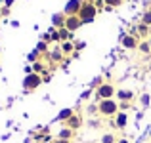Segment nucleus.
I'll return each instance as SVG.
<instances>
[{
    "label": "nucleus",
    "mask_w": 151,
    "mask_h": 143,
    "mask_svg": "<svg viewBox=\"0 0 151 143\" xmlns=\"http://www.w3.org/2000/svg\"><path fill=\"white\" fill-rule=\"evenodd\" d=\"M119 101L117 99H101V101H98V113L101 114L103 118H115L119 113Z\"/></svg>",
    "instance_id": "1"
},
{
    "label": "nucleus",
    "mask_w": 151,
    "mask_h": 143,
    "mask_svg": "<svg viewBox=\"0 0 151 143\" xmlns=\"http://www.w3.org/2000/svg\"><path fill=\"white\" fill-rule=\"evenodd\" d=\"M98 8H96V4H92V2H82V6H81V11H78V17H81V21H82V25L84 23H92L94 19H96V15H98Z\"/></svg>",
    "instance_id": "2"
},
{
    "label": "nucleus",
    "mask_w": 151,
    "mask_h": 143,
    "mask_svg": "<svg viewBox=\"0 0 151 143\" xmlns=\"http://www.w3.org/2000/svg\"><path fill=\"white\" fill-rule=\"evenodd\" d=\"M42 84H44L42 74H37V73L25 74V78H23V90H25V92H35V90L40 88Z\"/></svg>",
    "instance_id": "3"
},
{
    "label": "nucleus",
    "mask_w": 151,
    "mask_h": 143,
    "mask_svg": "<svg viewBox=\"0 0 151 143\" xmlns=\"http://www.w3.org/2000/svg\"><path fill=\"white\" fill-rule=\"evenodd\" d=\"M115 95H117V88H115L111 82H103V84L100 86V88L96 90V97L100 99H113Z\"/></svg>",
    "instance_id": "4"
},
{
    "label": "nucleus",
    "mask_w": 151,
    "mask_h": 143,
    "mask_svg": "<svg viewBox=\"0 0 151 143\" xmlns=\"http://www.w3.org/2000/svg\"><path fill=\"white\" fill-rule=\"evenodd\" d=\"M121 46L124 48V50H138V46H140V38H138L136 34L124 33V34H121Z\"/></svg>",
    "instance_id": "5"
},
{
    "label": "nucleus",
    "mask_w": 151,
    "mask_h": 143,
    "mask_svg": "<svg viewBox=\"0 0 151 143\" xmlns=\"http://www.w3.org/2000/svg\"><path fill=\"white\" fill-rule=\"evenodd\" d=\"M81 27H82V21H81L78 15H67V17H65V29L69 31V33L75 34Z\"/></svg>",
    "instance_id": "6"
},
{
    "label": "nucleus",
    "mask_w": 151,
    "mask_h": 143,
    "mask_svg": "<svg viewBox=\"0 0 151 143\" xmlns=\"http://www.w3.org/2000/svg\"><path fill=\"white\" fill-rule=\"evenodd\" d=\"M82 2H84V0H67L65 8H63V14L65 15H78Z\"/></svg>",
    "instance_id": "7"
},
{
    "label": "nucleus",
    "mask_w": 151,
    "mask_h": 143,
    "mask_svg": "<svg viewBox=\"0 0 151 143\" xmlns=\"http://www.w3.org/2000/svg\"><path fill=\"white\" fill-rule=\"evenodd\" d=\"M113 126L119 128V130H124L126 126H128V114H126L124 111H119L117 117L113 118Z\"/></svg>",
    "instance_id": "8"
},
{
    "label": "nucleus",
    "mask_w": 151,
    "mask_h": 143,
    "mask_svg": "<svg viewBox=\"0 0 151 143\" xmlns=\"http://www.w3.org/2000/svg\"><path fill=\"white\" fill-rule=\"evenodd\" d=\"M115 97H117V101L121 103V101H128V103H132L134 101V97H136V94L132 92V90H117V95H115Z\"/></svg>",
    "instance_id": "9"
},
{
    "label": "nucleus",
    "mask_w": 151,
    "mask_h": 143,
    "mask_svg": "<svg viewBox=\"0 0 151 143\" xmlns=\"http://www.w3.org/2000/svg\"><path fill=\"white\" fill-rule=\"evenodd\" d=\"M63 126H65V128H71V130H75V132H77V130L82 126V117H81L78 113H75L73 117H71V118H69V120H67Z\"/></svg>",
    "instance_id": "10"
},
{
    "label": "nucleus",
    "mask_w": 151,
    "mask_h": 143,
    "mask_svg": "<svg viewBox=\"0 0 151 143\" xmlns=\"http://www.w3.org/2000/svg\"><path fill=\"white\" fill-rule=\"evenodd\" d=\"M65 17L67 15L63 14V11H58V14L52 15V25H54V29H63V27H65Z\"/></svg>",
    "instance_id": "11"
},
{
    "label": "nucleus",
    "mask_w": 151,
    "mask_h": 143,
    "mask_svg": "<svg viewBox=\"0 0 151 143\" xmlns=\"http://www.w3.org/2000/svg\"><path fill=\"white\" fill-rule=\"evenodd\" d=\"M48 59H50L52 63H54V65H55V63H61L63 59H65V55H63L61 48L58 46V48H54V50H50V54H48Z\"/></svg>",
    "instance_id": "12"
},
{
    "label": "nucleus",
    "mask_w": 151,
    "mask_h": 143,
    "mask_svg": "<svg viewBox=\"0 0 151 143\" xmlns=\"http://www.w3.org/2000/svg\"><path fill=\"white\" fill-rule=\"evenodd\" d=\"M59 48H61V51H63V55H73L75 51V42L73 40H65V42H61L59 44Z\"/></svg>",
    "instance_id": "13"
},
{
    "label": "nucleus",
    "mask_w": 151,
    "mask_h": 143,
    "mask_svg": "<svg viewBox=\"0 0 151 143\" xmlns=\"http://www.w3.org/2000/svg\"><path fill=\"white\" fill-rule=\"evenodd\" d=\"M58 137H59V139H67V141H71V139L75 137V130L65 128V126H63V128L58 132Z\"/></svg>",
    "instance_id": "14"
},
{
    "label": "nucleus",
    "mask_w": 151,
    "mask_h": 143,
    "mask_svg": "<svg viewBox=\"0 0 151 143\" xmlns=\"http://www.w3.org/2000/svg\"><path fill=\"white\" fill-rule=\"evenodd\" d=\"M73 114H75V111H73V109H61V111H59V114H58V120L65 124V122L69 120Z\"/></svg>",
    "instance_id": "15"
},
{
    "label": "nucleus",
    "mask_w": 151,
    "mask_h": 143,
    "mask_svg": "<svg viewBox=\"0 0 151 143\" xmlns=\"http://www.w3.org/2000/svg\"><path fill=\"white\" fill-rule=\"evenodd\" d=\"M35 50L38 51V54L40 55H44V57H48V54H50V48H48V42H44V40H40L37 44V48H35Z\"/></svg>",
    "instance_id": "16"
},
{
    "label": "nucleus",
    "mask_w": 151,
    "mask_h": 143,
    "mask_svg": "<svg viewBox=\"0 0 151 143\" xmlns=\"http://www.w3.org/2000/svg\"><path fill=\"white\" fill-rule=\"evenodd\" d=\"M33 73H37V74H46V65L42 63V59H40V61H37V63H33Z\"/></svg>",
    "instance_id": "17"
},
{
    "label": "nucleus",
    "mask_w": 151,
    "mask_h": 143,
    "mask_svg": "<svg viewBox=\"0 0 151 143\" xmlns=\"http://www.w3.org/2000/svg\"><path fill=\"white\" fill-rule=\"evenodd\" d=\"M145 36H149V27L144 25V23H140V25H138V38H145Z\"/></svg>",
    "instance_id": "18"
},
{
    "label": "nucleus",
    "mask_w": 151,
    "mask_h": 143,
    "mask_svg": "<svg viewBox=\"0 0 151 143\" xmlns=\"http://www.w3.org/2000/svg\"><path fill=\"white\" fill-rule=\"evenodd\" d=\"M140 23H144V25L151 27V8H149V10H145L144 14H142V19H140Z\"/></svg>",
    "instance_id": "19"
},
{
    "label": "nucleus",
    "mask_w": 151,
    "mask_h": 143,
    "mask_svg": "<svg viewBox=\"0 0 151 143\" xmlns=\"http://www.w3.org/2000/svg\"><path fill=\"white\" fill-rule=\"evenodd\" d=\"M40 57H42V55H40V54H38V51H37V50H33V51H31V54H29V55H27V61H29V63H31V65H33V63H37V61H40Z\"/></svg>",
    "instance_id": "20"
},
{
    "label": "nucleus",
    "mask_w": 151,
    "mask_h": 143,
    "mask_svg": "<svg viewBox=\"0 0 151 143\" xmlns=\"http://www.w3.org/2000/svg\"><path fill=\"white\" fill-rule=\"evenodd\" d=\"M138 50H140L142 54H151V46H149V40H140V46H138Z\"/></svg>",
    "instance_id": "21"
},
{
    "label": "nucleus",
    "mask_w": 151,
    "mask_h": 143,
    "mask_svg": "<svg viewBox=\"0 0 151 143\" xmlns=\"http://www.w3.org/2000/svg\"><path fill=\"white\" fill-rule=\"evenodd\" d=\"M149 101H151V95L149 94H142L140 95V105L144 107V109H147V107H149Z\"/></svg>",
    "instance_id": "22"
},
{
    "label": "nucleus",
    "mask_w": 151,
    "mask_h": 143,
    "mask_svg": "<svg viewBox=\"0 0 151 143\" xmlns=\"http://www.w3.org/2000/svg\"><path fill=\"white\" fill-rule=\"evenodd\" d=\"M100 143H117V137H115L113 134H103Z\"/></svg>",
    "instance_id": "23"
},
{
    "label": "nucleus",
    "mask_w": 151,
    "mask_h": 143,
    "mask_svg": "<svg viewBox=\"0 0 151 143\" xmlns=\"http://www.w3.org/2000/svg\"><path fill=\"white\" fill-rule=\"evenodd\" d=\"M101 84H103V78H101V77H96L92 82H90V90H98Z\"/></svg>",
    "instance_id": "24"
},
{
    "label": "nucleus",
    "mask_w": 151,
    "mask_h": 143,
    "mask_svg": "<svg viewBox=\"0 0 151 143\" xmlns=\"http://www.w3.org/2000/svg\"><path fill=\"white\" fill-rule=\"evenodd\" d=\"M105 2V6H109V8H119V6H122V0H103Z\"/></svg>",
    "instance_id": "25"
},
{
    "label": "nucleus",
    "mask_w": 151,
    "mask_h": 143,
    "mask_svg": "<svg viewBox=\"0 0 151 143\" xmlns=\"http://www.w3.org/2000/svg\"><path fill=\"white\" fill-rule=\"evenodd\" d=\"M130 105H132V103H128V101H121V103H119V109H121V111H124V113H126V111L130 109Z\"/></svg>",
    "instance_id": "26"
},
{
    "label": "nucleus",
    "mask_w": 151,
    "mask_h": 143,
    "mask_svg": "<svg viewBox=\"0 0 151 143\" xmlns=\"http://www.w3.org/2000/svg\"><path fill=\"white\" fill-rule=\"evenodd\" d=\"M40 40H44V42H48V44H50V42H52V34H50V33H44Z\"/></svg>",
    "instance_id": "27"
},
{
    "label": "nucleus",
    "mask_w": 151,
    "mask_h": 143,
    "mask_svg": "<svg viewBox=\"0 0 151 143\" xmlns=\"http://www.w3.org/2000/svg\"><path fill=\"white\" fill-rule=\"evenodd\" d=\"M94 4H96V8H98V10H103V8H105V2H103V0H96Z\"/></svg>",
    "instance_id": "28"
},
{
    "label": "nucleus",
    "mask_w": 151,
    "mask_h": 143,
    "mask_svg": "<svg viewBox=\"0 0 151 143\" xmlns=\"http://www.w3.org/2000/svg\"><path fill=\"white\" fill-rule=\"evenodd\" d=\"M88 113L90 114H96L98 113V105H88Z\"/></svg>",
    "instance_id": "29"
},
{
    "label": "nucleus",
    "mask_w": 151,
    "mask_h": 143,
    "mask_svg": "<svg viewBox=\"0 0 151 143\" xmlns=\"http://www.w3.org/2000/svg\"><path fill=\"white\" fill-rule=\"evenodd\" d=\"M84 48V42H75V50H82Z\"/></svg>",
    "instance_id": "30"
},
{
    "label": "nucleus",
    "mask_w": 151,
    "mask_h": 143,
    "mask_svg": "<svg viewBox=\"0 0 151 143\" xmlns=\"http://www.w3.org/2000/svg\"><path fill=\"white\" fill-rule=\"evenodd\" d=\"M90 94H92V90H86V92H84V94H82V95H81V97H82V99H88V97H90Z\"/></svg>",
    "instance_id": "31"
},
{
    "label": "nucleus",
    "mask_w": 151,
    "mask_h": 143,
    "mask_svg": "<svg viewBox=\"0 0 151 143\" xmlns=\"http://www.w3.org/2000/svg\"><path fill=\"white\" fill-rule=\"evenodd\" d=\"M8 14H10V8L4 6V8H2V17H4V15H8Z\"/></svg>",
    "instance_id": "32"
},
{
    "label": "nucleus",
    "mask_w": 151,
    "mask_h": 143,
    "mask_svg": "<svg viewBox=\"0 0 151 143\" xmlns=\"http://www.w3.org/2000/svg\"><path fill=\"white\" fill-rule=\"evenodd\" d=\"M54 143H71V141H67V139H59V137H58V139H55Z\"/></svg>",
    "instance_id": "33"
},
{
    "label": "nucleus",
    "mask_w": 151,
    "mask_h": 143,
    "mask_svg": "<svg viewBox=\"0 0 151 143\" xmlns=\"http://www.w3.org/2000/svg\"><path fill=\"white\" fill-rule=\"evenodd\" d=\"M14 2H15V0H6V8H10V6H12Z\"/></svg>",
    "instance_id": "34"
},
{
    "label": "nucleus",
    "mask_w": 151,
    "mask_h": 143,
    "mask_svg": "<svg viewBox=\"0 0 151 143\" xmlns=\"http://www.w3.org/2000/svg\"><path fill=\"white\" fill-rule=\"evenodd\" d=\"M117 143H128V139H117Z\"/></svg>",
    "instance_id": "35"
},
{
    "label": "nucleus",
    "mask_w": 151,
    "mask_h": 143,
    "mask_svg": "<svg viewBox=\"0 0 151 143\" xmlns=\"http://www.w3.org/2000/svg\"><path fill=\"white\" fill-rule=\"evenodd\" d=\"M86 2H92V4H94V2H96V0H86Z\"/></svg>",
    "instance_id": "36"
},
{
    "label": "nucleus",
    "mask_w": 151,
    "mask_h": 143,
    "mask_svg": "<svg viewBox=\"0 0 151 143\" xmlns=\"http://www.w3.org/2000/svg\"><path fill=\"white\" fill-rule=\"evenodd\" d=\"M147 40H149V46H151V36H149V38H147Z\"/></svg>",
    "instance_id": "37"
},
{
    "label": "nucleus",
    "mask_w": 151,
    "mask_h": 143,
    "mask_svg": "<svg viewBox=\"0 0 151 143\" xmlns=\"http://www.w3.org/2000/svg\"><path fill=\"white\" fill-rule=\"evenodd\" d=\"M0 19H2V10H0Z\"/></svg>",
    "instance_id": "38"
},
{
    "label": "nucleus",
    "mask_w": 151,
    "mask_h": 143,
    "mask_svg": "<svg viewBox=\"0 0 151 143\" xmlns=\"http://www.w3.org/2000/svg\"><path fill=\"white\" fill-rule=\"evenodd\" d=\"M149 36H151V27H149Z\"/></svg>",
    "instance_id": "39"
}]
</instances>
